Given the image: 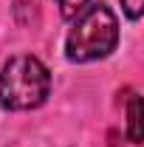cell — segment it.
Here are the masks:
<instances>
[{"mask_svg": "<svg viewBox=\"0 0 144 147\" xmlns=\"http://www.w3.org/2000/svg\"><path fill=\"white\" fill-rule=\"evenodd\" d=\"M127 136L133 144L141 142V99L133 93L130 102H127Z\"/></svg>", "mask_w": 144, "mask_h": 147, "instance_id": "3", "label": "cell"}, {"mask_svg": "<svg viewBox=\"0 0 144 147\" xmlns=\"http://www.w3.org/2000/svg\"><path fill=\"white\" fill-rule=\"evenodd\" d=\"M88 3H93V0H57V6H59V14L62 17H68V20H73Z\"/></svg>", "mask_w": 144, "mask_h": 147, "instance_id": "4", "label": "cell"}, {"mask_svg": "<svg viewBox=\"0 0 144 147\" xmlns=\"http://www.w3.org/2000/svg\"><path fill=\"white\" fill-rule=\"evenodd\" d=\"M122 6H124V14L130 20H139L144 11V0H122Z\"/></svg>", "mask_w": 144, "mask_h": 147, "instance_id": "5", "label": "cell"}, {"mask_svg": "<svg viewBox=\"0 0 144 147\" xmlns=\"http://www.w3.org/2000/svg\"><path fill=\"white\" fill-rule=\"evenodd\" d=\"M119 42V20L105 3H88L65 37V57L71 62H93L108 57Z\"/></svg>", "mask_w": 144, "mask_h": 147, "instance_id": "1", "label": "cell"}, {"mask_svg": "<svg viewBox=\"0 0 144 147\" xmlns=\"http://www.w3.org/2000/svg\"><path fill=\"white\" fill-rule=\"evenodd\" d=\"M51 91L48 68L31 54L11 57L0 71V105L6 110H34Z\"/></svg>", "mask_w": 144, "mask_h": 147, "instance_id": "2", "label": "cell"}]
</instances>
